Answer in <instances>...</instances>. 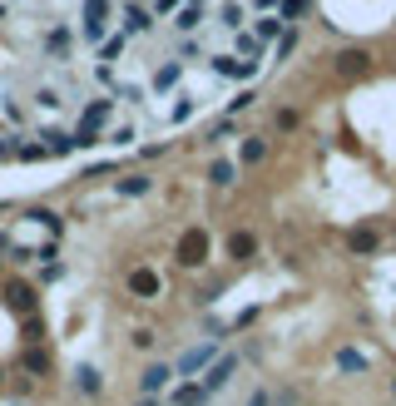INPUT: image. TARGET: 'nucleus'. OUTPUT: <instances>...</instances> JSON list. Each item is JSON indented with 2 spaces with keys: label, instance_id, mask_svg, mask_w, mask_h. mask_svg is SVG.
I'll list each match as a JSON object with an SVG mask.
<instances>
[{
  "label": "nucleus",
  "instance_id": "7ed1b4c3",
  "mask_svg": "<svg viewBox=\"0 0 396 406\" xmlns=\"http://www.w3.org/2000/svg\"><path fill=\"white\" fill-rule=\"evenodd\" d=\"M109 20H114V5H109V0H85V35H90V40L104 35Z\"/></svg>",
  "mask_w": 396,
  "mask_h": 406
},
{
  "label": "nucleus",
  "instance_id": "4468645a",
  "mask_svg": "<svg viewBox=\"0 0 396 406\" xmlns=\"http://www.w3.org/2000/svg\"><path fill=\"white\" fill-rule=\"evenodd\" d=\"M228 253H233V258H253V253H258V238H253V233H233V238H228Z\"/></svg>",
  "mask_w": 396,
  "mask_h": 406
},
{
  "label": "nucleus",
  "instance_id": "4be33fe9",
  "mask_svg": "<svg viewBox=\"0 0 396 406\" xmlns=\"http://www.w3.org/2000/svg\"><path fill=\"white\" fill-rule=\"evenodd\" d=\"M119 194L134 199V194H149V179H119Z\"/></svg>",
  "mask_w": 396,
  "mask_h": 406
},
{
  "label": "nucleus",
  "instance_id": "f257e3e1",
  "mask_svg": "<svg viewBox=\"0 0 396 406\" xmlns=\"http://www.w3.org/2000/svg\"><path fill=\"white\" fill-rule=\"evenodd\" d=\"M179 263H184V268H203V263H208V233H203V228H189V233L179 238Z\"/></svg>",
  "mask_w": 396,
  "mask_h": 406
},
{
  "label": "nucleus",
  "instance_id": "393cba45",
  "mask_svg": "<svg viewBox=\"0 0 396 406\" xmlns=\"http://www.w3.org/2000/svg\"><path fill=\"white\" fill-rule=\"evenodd\" d=\"M119 50H124V40H119V35H114V40H109V45H99V60H114V55H119Z\"/></svg>",
  "mask_w": 396,
  "mask_h": 406
},
{
  "label": "nucleus",
  "instance_id": "f3484780",
  "mask_svg": "<svg viewBox=\"0 0 396 406\" xmlns=\"http://www.w3.org/2000/svg\"><path fill=\"white\" fill-rule=\"evenodd\" d=\"M124 30H149V10L144 5H124Z\"/></svg>",
  "mask_w": 396,
  "mask_h": 406
},
{
  "label": "nucleus",
  "instance_id": "0eeeda50",
  "mask_svg": "<svg viewBox=\"0 0 396 406\" xmlns=\"http://www.w3.org/2000/svg\"><path fill=\"white\" fill-rule=\"evenodd\" d=\"M367 65H372L367 50H342V55H337V75H347V80H352V75H367Z\"/></svg>",
  "mask_w": 396,
  "mask_h": 406
},
{
  "label": "nucleus",
  "instance_id": "aec40b11",
  "mask_svg": "<svg viewBox=\"0 0 396 406\" xmlns=\"http://www.w3.org/2000/svg\"><path fill=\"white\" fill-rule=\"evenodd\" d=\"M164 382H169V367H149L144 372V392H159Z\"/></svg>",
  "mask_w": 396,
  "mask_h": 406
},
{
  "label": "nucleus",
  "instance_id": "ddd939ff",
  "mask_svg": "<svg viewBox=\"0 0 396 406\" xmlns=\"http://www.w3.org/2000/svg\"><path fill=\"white\" fill-rule=\"evenodd\" d=\"M213 20H218V25H228V30H238L248 15H243V5H238V0H228V5H218V15H213Z\"/></svg>",
  "mask_w": 396,
  "mask_h": 406
},
{
  "label": "nucleus",
  "instance_id": "6e6552de",
  "mask_svg": "<svg viewBox=\"0 0 396 406\" xmlns=\"http://www.w3.org/2000/svg\"><path fill=\"white\" fill-rule=\"evenodd\" d=\"M5 303L20 307V312H35V288H25V283H5Z\"/></svg>",
  "mask_w": 396,
  "mask_h": 406
},
{
  "label": "nucleus",
  "instance_id": "b1692460",
  "mask_svg": "<svg viewBox=\"0 0 396 406\" xmlns=\"http://www.w3.org/2000/svg\"><path fill=\"white\" fill-rule=\"evenodd\" d=\"M80 387H85V392H99V372L95 367H80Z\"/></svg>",
  "mask_w": 396,
  "mask_h": 406
},
{
  "label": "nucleus",
  "instance_id": "a878e982",
  "mask_svg": "<svg viewBox=\"0 0 396 406\" xmlns=\"http://www.w3.org/2000/svg\"><path fill=\"white\" fill-rule=\"evenodd\" d=\"M302 15V0H283V20H297Z\"/></svg>",
  "mask_w": 396,
  "mask_h": 406
},
{
  "label": "nucleus",
  "instance_id": "9d476101",
  "mask_svg": "<svg viewBox=\"0 0 396 406\" xmlns=\"http://www.w3.org/2000/svg\"><path fill=\"white\" fill-rule=\"evenodd\" d=\"M347 248H352V253H362V258H367V253H377V233H372V228H352V233H347Z\"/></svg>",
  "mask_w": 396,
  "mask_h": 406
},
{
  "label": "nucleus",
  "instance_id": "bb28decb",
  "mask_svg": "<svg viewBox=\"0 0 396 406\" xmlns=\"http://www.w3.org/2000/svg\"><path fill=\"white\" fill-rule=\"evenodd\" d=\"M248 406H273V397H268V392H253V402Z\"/></svg>",
  "mask_w": 396,
  "mask_h": 406
},
{
  "label": "nucleus",
  "instance_id": "20e7f679",
  "mask_svg": "<svg viewBox=\"0 0 396 406\" xmlns=\"http://www.w3.org/2000/svg\"><path fill=\"white\" fill-rule=\"evenodd\" d=\"M238 372V357L228 352V357H218V362H208V372H203V392H218V387H228V377Z\"/></svg>",
  "mask_w": 396,
  "mask_h": 406
},
{
  "label": "nucleus",
  "instance_id": "f03ea898",
  "mask_svg": "<svg viewBox=\"0 0 396 406\" xmlns=\"http://www.w3.org/2000/svg\"><path fill=\"white\" fill-rule=\"evenodd\" d=\"M213 75H228V80H253L258 75V60H238V55H213L208 60Z\"/></svg>",
  "mask_w": 396,
  "mask_h": 406
},
{
  "label": "nucleus",
  "instance_id": "1a4fd4ad",
  "mask_svg": "<svg viewBox=\"0 0 396 406\" xmlns=\"http://www.w3.org/2000/svg\"><path fill=\"white\" fill-rule=\"evenodd\" d=\"M213 362V342H203V347H194V352H184L179 357V372L189 377V372H198V367H208Z\"/></svg>",
  "mask_w": 396,
  "mask_h": 406
},
{
  "label": "nucleus",
  "instance_id": "2eb2a0df",
  "mask_svg": "<svg viewBox=\"0 0 396 406\" xmlns=\"http://www.w3.org/2000/svg\"><path fill=\"white\" fill-rule=\"evenodd\" d=\"M268 40H283V15H268V20H258V45H268Z\"/></svg>",
  "mask_w": 396,
  "mask_h": 406
},
{
  "label": "nucleus",
  "instance_id": "412c9836",
  "mask_svg": "<svg viewBox=\"0 0 396 406\" xmlns=\"http://www.w3.org/2000/svg\"><path fill=\"white\" fill-rule=\"evenodd\" d=\"M208 179H213V184H233V164H228V159H218V164L208 169Z\"/></svg>",
  "mask_w": 396,
  "mask_h": 406
},
{
  "label": "nucleus",
  "instance_id": "cd10ccee",
  "mask_svg": "<svg viewBox=\"0 0 396 406\" xmlns=\"http://www.w3.org/2000/svg\"><path fill=\"white\" fill-rule=\"evenodd\" d=\"M139 406H154V402H139Z\"/></svg>",
  "mask_w": 396,
  "mask_h": 406
},
{
  "label": "nucleus",
  "instance_id": "5701e85b",
  "mask_svg": "<svg viewBox=\"0 0 396 406\" xmlns=\"http://www.w3.org/2000/svg\"><path fill=\"white\" fill-rule=\"evenodd\" d=\"M258 159H263V139H248L243 144V164H258Z\"/></svg>",
  "mask_w": 396,
  "mask_h": 406
},
{
  "label": "nucleus",
  "instance_id": "a211bd4d",
  "mask_svg": "<svg viewBox=\"0 0 396 406\" xmlns=\"http://www.w3.org/2000/svg\"><path fill=\"white\" fill-rule=\"evenodd\" d=\"M337 367H342V372H362V367H367V357L347 347V352H337Z\"/></svg>",
  "mask_w": 396,
  "mask_h": 406
},
{
  "label": "nucleus",
  "instance_id": "f8f14e48",
  "mask_svg": "<svg viewBox=\"0 0 396 406\" xmlns=\"http://www.w3.org/2000/svg\"><path fill=\"white\" fill-rule=\"evenodd\" d=\"M109 114H114V104H109V100L85 104V129H99V124H109Z\"/></svg>",
  "mask_w": 396,
  "mask_h": 406
},
{
  "label": "nucleus",
  "instance_id": "423d86ee",
  "mask_svg": "<svg viewBox=\"0 0 396 406\" xmlns=\"http://www.w3.org/2000/svg\"><path fill=\"white\" fill-rule=\"evenodd\" d=\"M159 288H164L159 273H149V268H134V273H129V293H134V298H159Z\"/></svg>",
  "mask_w": 396,
  "mask_h": 406
},
{
  "label": "nucleus",
  "instance_id": "dca6fc26",
  "mask_svg": "<svg viewBox=\"0 0 396 406\" xmlns=\"http://www.w3.org/2000/svg\"><path fill=\"white\" fill-rule=\"evenodd\" d=\"M70 45H75L70 30H50V40H45V50H50V55H65V60H70Z\"/></svg>",
  "mask_w": 396,
  "mask_h": 406
},
{
  "label": "nucleus",
  "instance_id": "9b49d317",
  "mask_svg": "<svg viewBox=\"0 0 396 406\" xmlns=\"http://www.w3.org/2000/svg\"><path fill=\"white\" fill-rule=\"evenodd\" d=\"M208 402V392H203V382H184L179 392H174V406H203Z\"/></svg>",
  "mask_w": 396,
  "mask_h": 406
},
{
  "label": "nucleus",
  "instance_id": "39448f33",
  "mask_svg": "<svg viewBox=\"0 0 396 406\" xmlns=\"http://www.w3.org/2000/svg\"><path fill=\"white\" fill-rule=\"evenodd\" d=\"M203 15H208V5H203V0H184V5H179V20H174V25H179V35H189V40H194V30L203 25Z\"/></svg>",
  "mask_w": 396,
  "mask_h": 406
},
{
  "label": "nucleus",
  "instance_id": "6ab92c4d",
  "mask_svg": "<svg viewBox=\"0 0 396 406\" xmlns=\"http://www.w3.org/2000/svg\"><path fill=\"white\" fill-rule=\"evenodd\" d=\"M45 367H50V357H45L40 347H30V352H25V372H35V377H40Z\"/></svg>",
  "mask_w": 396,
  "mask_h": 406
}]
</instances>
